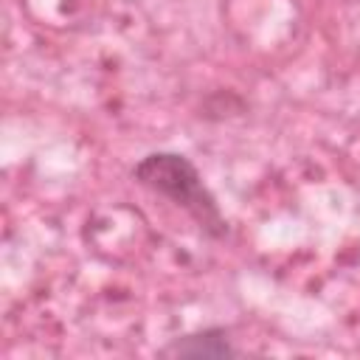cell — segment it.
<instances>
[{"mask_svg":"<svg viewBox=\"0 0 360 360\" xmlns=\"http://www.w3.org/2000/svg\"><path fill=\"white\" fill-rule=\"evenodd\" d=\"M132 180L146 191L166 197L172 205L183 208L208 239L228 236V219L222 217L217 197L208 191V186L202 183V174L186 155L149 152L135 163Z\"/></svg>","mask_w":360,"mask_h":360,"instance_id":"obj_1","label":"cell"},{"mask_svg":"<svg viewBox=\"0 0 360 360\" xmlns=\"http://www.w3.org/2000/svg\"><path fill=\"white\" fill-rule=\"evenodd\" d=\"M239 354L242 349L233 346L228 329L222 326H205L197 332H186L180 338H172L160 349V357H174V360H228Z\"/></svg>","mask_w":360,"mask_h":360,"instance_id":"obj_2","label":"cell"}]
</instances>
